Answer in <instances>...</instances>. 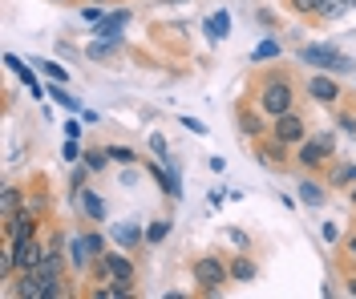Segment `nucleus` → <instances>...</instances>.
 <instances>
[{
    "instance_id": "obj_36",
    "label": "nucleus",
    "mask_w": 356,
    "mask_h": 299,
    "mask_svg": "<svg viewBox=\"0 0 356 299\" xmlns=\"http://www.w3.org/2000/svg\"><path fill=\"white\" fill-rule=\"evenodd\" d=\"M348 4H356V0H348Z\"/></svg>"
},
{
    "instance_id": "obj_10",
    "label": "nucleus",
    "mask_w": 356,
    "mask_h": 299,
    "mask_svg": "<svg viewBox=\"0 0 356 299\" xmlns=\"http://www.w3.org/2000/svg\"><path fill=\"white\" fill-rule=\"evenodd\" d=\"M126 24H130V12H110L102 24H93V33H97L102 41H113V37H122Z\"/></svg>"
},
{
    "instance_id": "obj_12",
    "label": "nucleus",
    "mask_w": 356,
    "mask_h": 299,
    "mask_svg": "<svg viewBox=\"0 0 356 299\" xmlns=\"http://www.w3.org/2000/svg\"><path fill=\"white\" fill-rule=\"evenodd\" d=\"M17 207H21V190H17V186H4V194H0V214H4V219H13Z\"/></svg>"
},
{
    "instance_id": "obj_6",
    "label": "nucleus",
    "mask_w": 356,
    "mask_h": 299,
    "mask_svg": "<svg viewBox=\"0 0 356 299\" xmlns=\"http://www.w3.org/2000/svg\"><path fill=\"white\" fill-rule=\"evenodd\" d=\"M4 239H8V243H21V239H37V219H33V210L24 207L21 214L4 219Z\"/></svg>"
},
{
    "instance_id": "obj_3",
    "label": "nucleus",
    "mask_w": 356,
    "mask_h": 299,
    "mask_svg": "<svg viewBox=\"0 0 356 299\" xmlns=\"http://www.w3.org/2000/svg\"><path fill=\"white\" fill-rule=\"evenodd\" d=\"M308 65H316V69H336V73H353L356 65L340 53V49H332V45H308L304 53H300Z\"/></svg>"
},
{
    "instance_id": "obj_17",
    "label": "nucleus",
    "mask_w": 356,
    "mask_h": 299,
    "mask_svg": "<svg viewBox=\"0 0 356 299\" xmlns=\"http://www.w3.org/2000/svg\"><path fill=\"white\" fill-rule=\"evenodd\" d=\"M239 126H243V134H264V121H259V114H251V110H239Z\"/></svg>"
},
{
    "instance_id": "obj_11",
    "label": "nucleus",
    "mask_w": 356,
    "mask_h": 299,
    "mask_svg": "<svg viewBox=\"0 0 356 299\" xmlns=\"http://www.w3.org/2000/svg\"><path fill=\"white\" fill-rule=\"evenodd\" d=\"M110 239H113V243H122V247H138L146 234H142V227H138V223H118V227L110 230Z\"/></svg>"
},
{
    "instance_id": "obj_33",
    "label": "nucleus",
    "mask_w": 356,
    "mask_h": 299,
    "mask_svg": "<svg viewBox=\"0 0 356 299\" xmlns=\"http://www.w3.org/2000/svg\"><path fill=\"white\" fill-rule=\"evenodd\" d=\"M340 126H344V130H353V134H356V114H340Z\"/></svg>"
},
{
    "instance_id": "obj_15",
    "label": "nucleus",
    "mask_w": 356,
    "mask_h": 299,
    "mask_svg": "<svg viewBox=\"0 0 356 299\" xmlns=\"http://www.w3.org/2000/svg\"><path fill=\"white\" fill-rule=\"evenodd\" d=\"M231 279H239V283H247V279H255V263H251L247 255H239V259L231 263Z\"/></svg>"
},
{
    "instance_id": "obj_9",
    "label": "nucleus",
    "mask_w": 356,
    "mask_h": 299,
    "mask_svg": "<svg viewBox=\"0 0 356 299\" xmlns=\"http://www.w3.org/2000/svg\"><path fill=\"white\" fill-rule=\"evenodd\" d=\"M106 263H110L113 283H122V287H130V291H134V275H138V271H134V263H130V259L113 251V255H106Z\"/></svg>"
},
{
    "instance_id": "obj_25",
    "label": "nucleus",
    "mask_w": 356,
    "mask_h": 299,
    "mask_svg": "<svg viewBox=\"0 0 356 299\" xmlns=\"http://www.w3.org/2000/svg\"><path fill=\"white\" fill-rule=\"evenodd\" d=\"M166 234H170V223H166V219H162V223H154V227L146 230V243H162V239H166Z\"/></svg>"
},
{
    "instance_id": "obj_1",
    "label": "nucleus",
    "mask_w": 356,
    "mask_h": 299,
    "mask_svg": "<svg viewBox=\"0 0 356 299\" xmlns=\"http://www.w3.org/2000/svg\"><path fill=\"white\" fill-rule=\"evenodd\" d=\"M291 101H296V93H291L288 73H271V77H264V85H259V105H264V114H271V117L288 114Z\"/></svg>"
},
{
    "instance_id": "obj_5",
    "label": "nucleus",
    "mask_w": 356,
    "mask_h": 299,
    "mask_svg": "<svg viewBox=\"0 0 356 299\" xmlns=\"http://www.w3.org/2000/svg\"><path fill=\"white\" fill-rule=\"evenodd\" d=\"M271 138H280L284 146H300V142L308 138V126H304V117L288 110V114L275 117V126H271Z\"/></svg>"
},
{
    "instance_id": "obj_18",
    "label": "nucleus",
    "mask_w": 356,
    "mask_h": 299,
    "mask_svg": "<svg viewBox=\"0 0 356 299\" xmlns=\"http://www.w3.org/2000/svg\"><path fill=\"white\" fill-rule=\"evenodd\" d=\"M353 182H356V166L344 162V166H336L332 170V186H353Z\"/></svg>"
},
{
    "instance_id": "obj_32",
    "label": "nucleus",
    "mask_w": 356,
    "mask_h": 299,
    "mask_svg": "<svg viewBox=\"0 0 356 299\" xmlns=\"http://www.w3.org/2000/svg\"><path fill=\"white\" fill-rule=\"evenodd\" d=\"M150 150H154V154H162V150H166V138H162V134H150Z\"/></svg>"
},
{
    "instance_id": "obj_34",
    "label": "nucleus",
    "mask_w": 356,
    "mask_h": 299,
    "mask_svg": "<svg viewBox=\"0 0 356 299\" xmlns=\"http://www.w3.org/2000/svg\"><path fill=\"white\" fill-rule=\"evenodd\" d=\"M348 296H356V279H353V283H348Z\"/></svg>"
},
{
    "instance_id": "obj_30",
    "label": "nucleus",
    "mask_w": 356,
    "mask_h": 299,
    "mask_svg": "<svg viewBox=\"0 0 356 299\" xmlns=\"http://www.w3.org/2000/svg\"><path fill=\"white\" fill-rule=\"evenodd\" d=\"M53 97H57V101H61V105H65V110H77V101H73V97H69V93H61V85H53Z\"/></svg>"
},
{
    "instance_id": "obj_24",
    "label": "nucleus",
    "mask_w": 356,
    "mask_h": 299,
    "mask_svg": "<svg viewBox=\"0 0 356 299\" xmlns=\"http://www.w3.org/2000/svg\"><path fill=\"white\" fill-rule=\"evenodd\" d=\"M8 69H17V73H21V81H24V85H29V89H33V93H41V89H37V81H33V73L24 69V65H21V61H17V57H8Z\"/></svg>"
},
{
    "instance_id": "obj_7",
    "label": "nucleus",
    "mask_w": 356,
    "mask_h": 299,
    "mask_svg": "<svg viewBox=\"0 0 356 299\" xmlns=\"http://www.w3.org/2000/svg\"><path fill=\"white\" fill-rule=\"evenodd\" d=\"M13 247V263H17V271H29V267H37L44 259V247L37 239H21V243H8Z\"/></svg>"
},
{
    "instance_id": "obj_16",
    "label": "nucleus",
    "mask_w": 356,
    "mask_h": 299,
    "mask_svg": "<svg viewBox=\"0 0 356 299\" xmlns=\"http://www.w3.org/2000/svg\"><path fill=\"white\" fill-rule=\"evenodd\" d=\"M300 198H304V203H308V207H320V203H324V190H320V182H300Z\"/></svg>"
},
{
    "instance_id": "obj_35",
    "label": "nucleus",
    "mask_w": 356,
    "mask_h": 299,
    "mask_svg": "<svg viewBox=\"0 0 356 299\" xmlns=\"http://www.w3.org/2000/svg\"><path fill=\"white\" fill-rule=\"evenodd\" d=\"M348 251H353V259H356V239H353V243H348Z\"/></svg>"
},
{
    "instance_id": "obj_23",
    "label": "nucleus",
    "mask_w": 356,
    "mask_h": 299,
    "mask_svg": "<svg viewBox=\"0 0 356 299\" xmlns=\"http://www.w3.org/2000/svg\"><path fill=\"white\" fill-rule=\"evenodd\" d=\"M320 4H324V0H291V12H300V17H316Z\"/></svg>"
},
{
    "instance_id": "obj_19",
    "label": "nucleus",
    "mask_w": 356,
    "mask_h": 299,
    "mask_svg": "<svg viewBox=\"0 0 356 299\" xmlns=\"http://www.w3.org/2000/svg\"><path fill=\"white\" fill-rule=\"evenodd\" d=\"M110 150H89V154H86V166H89V170H106V166H110Z\"/></svg>"
},
{
    "instance_id": "obj_14",
    "label": "nucleus",
    "mask_w": 356,
    "mask_h": 299,
    "mask_svg": "<svg viewBox=\"0 0 356 299\" xmlns=\"http://www.w3.org/2000/svg\"><path fill=\"white\" fill-rule=\"evenodd\" d=\"M207 33H211L215 41H219V37H227V33H231V17H227V12H215V17H207Z\"/></svg>"
},
{
    "instance_id": "obj_37",
    "label": "nucleus",
    "mask_w": 356,
    "mask_h": 299,
    "mask_svg": "<svg viewBox=\"0 0 356 299\" xmlns=\"http://www.w3.org/2000/svg\"><path fill=\"white\" fill-rule=\"evenodd\" d=\"M353 198H356V190H353Z\"/></svg>"
},
{
    "instance_id": "obj_21",
    "label": "nucleus",
    "mask_w": 356,
    "mask_h": 299,
    "mask_svg": "<svg viewBox=\"0 0 356 299\" xmlns=\"http://www.w3.org/2000/svg\"><path fill=\"white\" fill-rule=\"evenodd\" d=\"M81 17H86L89 24H102V21H106V8H102V0H89L86 8H81Z\"/></svg>"
},
{
    "instance_id": "obj_2",
    "label": "nucleus",
    "mask_w": 356,
    "mask_h": 299,
    "mask_svg": "<svg viewBox=\"0 0 356 299\" xmlns=\"http://www.w3.org/2000/svg\"><path fill=\"white\" fill-rule=\"evenodd\" d=\"M191 271H195V283H202L211 296H215L222 283L231 279V267H227L222 259H215V255H202V259H195V267H191Z\"/></svg>"
},
{
    "instance_id": "obj_4",
    "label": "nucleus",
    "mask_w": 356,
    "mask_h": 299,
    "mask_svg": "<svg viewBox=\"0 0 356 299\" xmlns=\"http://www.w3.org/2000/svg\"><path fill=\"white\" fill-rule=\"evenodd\" d=\"M332 150H336V138H332V134L304 138V142H300V166H304V170H316V166H324V162L332 158Z\"/></svg>"
},
{
    "instance_id": "obj_13",
    "label": "nucleus",
    "mask_w": 356,
    "mask_h": 299,
    "mask_svg": "<svg viewBox=\"0 0 356 299\" xmlns=\"http://www.w3.org/2000/svg\"><path fill=\"white\" fill-rule=\"evenodd\" d=\"M264 162H267V166H284V162H288V146H284L280 138L267 142V146H264Z\"/></svg>"
},
{
    "instance_id": "obj_8",
    "label": "nucleus",
    "mask_w": 356,
    "mask_h": 299,
    "mask_svg": "<svg viewBox=\"0 0 356 299\" xmlns=\"http://www.w3.org/2000/svg\"><path fill=\"white\" fill-rule=\"evenodd\" d=\"M308 93H312V101H320V105H336V97H340V85H336L332 77H312L308 81Z\"/></svg>"
},
{
    "instance_id": "obj_28",
    "label": "nucleus",
    "mask_w": 356,
    "mask_h": 299,
    "mask_svg": "<svg viewBox=\"0 0 356 299\" xmlns=\"http://www.w3.org/2000/svg\"><path fill=\"white\" fill-rule=\"evenodd\" d=\"M275 53H280V49H275V41H267V45H259V49H255V61H271Z\"/></svg>"
},
{
    "instance_id": "obj_29",
    "label": "nucleus",
    "mask_w": 356,
    "mask_h": 299,
    "mask_svg": "<svg viewBox=\"0 0 356 299\" xmlns=\"http://www.w3.org/2000/svg\"><path fill=\"white\" fill-rule=\"evenodd\" d=\"M227 239H231V243H235L239 251H247V247H251V243H247V234H243V230H227Z\"/></svg>"
},
{
    "instance_id": "obj_20",
    "label": "nucleus",
    "mask_w": 356,
    "mask_h": 299,
    "mask_svg": "<svg viewBox=\"0 0 356 299\" xmlns=\"http://www.w3.org/2000/svg\"><path fill=\"white\" fill-rule=\"evenodd\" d=\"M340 12H344V0H324V4H320V12H316V17H320V21H336V17H340Z\"/></svg>"
},
{
    "instance_id": "obj_31",
    "label": "nucleus",
    "mask_w": 356,
    "mask_h": 299,
    "mask_svg": "<svg viewBox=\"0 0 356 299\" xmlns=\"http://www.w3.org/2000/svg\"><path fill=\"white\" fill-rule=\"evenodd\" d=\"M44 73H49V77H53V81H61V85H65V81H69V73L61 69V65H44Z\"/></svg>"
},
{
    "instance_id": "obj_22",
    "label": "nucleus",
    "mask_w": 356,
    "mask_h": 299,
    "mask_svg": "<svg viewBox=\"0 0 356 299\" xmlns=\"http://www.w3.org/2000/svg\"><path fill=\"white\" fill-rule=\"evenodd\" d=\"M81 207H86V214H93V219H102V214H106V203H102L97 194H81Z\"/></svg>"
},
{
    "instance_id": "obj_27",
    "label": "nucleus",
    "mask_w": 356,
    "mask_h": 299,
    "mask_svg": "<svg viewBox=\"0 0 356 299\" xmlns=\"http://www.w3.org/2000/svg\"><path fill=\"white\" fill-rule=\"evenodd\" d=\"M110 158H113V162H126V166H130V162H134V150H130V146H110Z\"/></svg>"
},
{
    "instance_id": "obj_26",
    "label": "nucleus",
    "mask_w": 356,
    "mask_h": 299,
    "mask_svg": "<svg viewBox=\"0 0 356 299\" xmlns=\"http://www.w3.org/2000/svg\"><path fill=\"white\" fill-rule=\"evenodd\" d=\"M86 247H89L93 259H102V255H106V239H102V234H86Z\"/></svg>"
}]
</instances>
